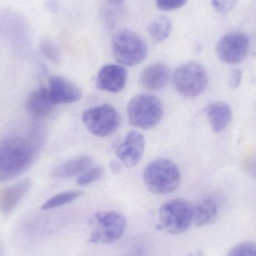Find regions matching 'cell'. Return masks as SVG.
I'll list each match as a JSON object with an SVG mask.
<instances>
[{
	"label": "cell",
	"instance_id": "obj_1",
	"mask_svg": "<svg viewBox=\"0 0 256 256\" xmlns=\"http://www.w3.org/2000/svg\"><path fill=\"white\" fill-rule=\"evenodd\" d=\"M37 147L28 138L14 136L0 142V182L22 174L34 162Z\"/></svg>",
	"mask_w": 256,
	"mask_h": 256
},
{
	"label": "cell",
	"instance_id": "obj_2",
	"mask_svg": "<svg viewBox=\"0 0 256 256\" xmlns=\"http://www.w3.org/2000/svg\"><path fill=\"white\" fill-rule=\"evenodd\" d=\"M143 180L150 192L158 195H166L178 189L182 176L178 167L172 161L156 159L144 168Z\"/></svg>",
	"mask_w": 256,
	"mask_h": 256
},
{
	"label": "cell",
	"instance_id": "obj_3",
	"mask_svg": "<svg viewBox=\"0 0 256 256\" xmlns=\"http://www.w3.org/2000/svg\"><path fill=\"white\" fill-rule=\"evenodd\" d=\"M92 244H112L118 242L126 232L127 220L124 215L116 212L94 214L88 220Z\"/></svg>",
	"mask_w": 256,
	"mask_h": 256
},
{
	"label": "cell",
	"instance_id": "obj_4",
	"mask_svg": "<svg viewBox=\"0 0 256 256\" xmlns=\"http://www.w3.org/2000/svg\"><path fill=\"white\" fill-rule=\"evenodd\" d=\"M194 204L184 200H174L161 206L156 228L171 234L186 232L194 225Z\"/></svg>",
	"mask_w": 256,
	"mask_h": 256
},
{
	"label": "cell",
	"instance_id": "obj_5",
	"mask_svg": "<svg viewBox=\"0 0 256 256\" xmlns=\"http://www.w3.org/2000/svg\"><path fill=\"white\" fill-rule=\"evenodd\" d=\"M164 112L160 100L150 94H138L128 104L130 123L140 129L150 130L156 127L162 121Z\"/></svg>",
	"mask_w": 256,
	"mask_h": 256
},
{
	"label": "cell",
	"instance_id": "obj_6",
	"mask_svg": "<svg viewBox=\"0 0 256 256\" xmlns=\"http://www.w3.org/2000/svg\"><path fill=\"white\" fill-rule=\"evenodd\" d=\"M114 58L122 66H136L147 56L148 48L144 40L130 30H120L112 39Z\"/></svg>",
	"mask_w": 256,
	"mask_h": 256
},
{
	"label": "cell",
	"instance_id": "obj_7",
	"mask_svg": "<svg viewBox=\"0 0 256 256\" xmlns=\"http://www.w3.org/2000/svg\"><path fill=\"white\" fill-rule=\"evenodd\" d=\"M173 84L184 97L196 98L206 91L208 84L207 72L196 62H189L173 74Z\"/></svg>",
	"mask_w": 256,
	"mask_h": 256
},
{
	"label": "cell",
	"instance_id": "obj_8",
	"mask_svg": "<svg viewBox=\"0 0 256 256\" xmlns=\"http://www.w3.org/2000/svg\"><path fill=\"white\" fill-rule=\"evenodd\" d=\"M82 120L86 129L98 137L112 135L121 124V117L118 111L108 104L87 110Z\"/></svg>",
	"mask_w": 256,
	"mask_h": 256
},
{
	"label": "cell",
	"instance_id": "obj_9",
	"mask_svg": "<svg viewBox=\"0 0 256 256\" xmlns=\"http://www.w3.org/2000/svg\"><path fill=\"white\" fill-rule=\"evenodd\" d=\"M249 50V38L242 32H231L222 36L216 46L218 58L228 64H238L243 61Z\"/></svg>",
	"mask_w": 256,
	"mask_h": 256
},
{
	"label": "cell",
	"instance_id": "obj_10",
	"mask_svg": "<svg viewBox=\"0 0 256 256\" xmlns=\"http://www.w3.org/2000/svg\"><path fill=\"white\" fill-rule=\"evenodd\" d=\"M144 136L136 130L128 132L124 141L118 144L116 154L126 166L134 167L141 161L144 152Z\"/></svg>",
	"mask_w": 256,
	"mask_h": 256
},
{
	"label": "cell",
	"instance_id": "obj_11",
	"mask_svg": "<svg viewBox=\"0 0 256 256\" xmlns=\"http://www.w3.org/2000/svg\"><path fill=\"white\" fill-rule=\"evenodd\" d=\"M127 78V70L122 66L108 64L99 70L96 86L99 90L108 92H120L126 86Z\"/></svg>",
	"mask_w": 256,
	"mask_h": 256
},
{
	"label": "cell",
	"instance_id": "obj_12",
	"mask_svg": "<svg viewBox=\"0 0 256 256\" xmlns=\"http://www.w3.org/2000/svg\"><path fill=\"white\" fill-rule=\"evenodd\" d=\"M48 90L56 104L75 103L82 97V92L76 84L57 75L50 78Z\"/></svg>",
	"mask_w": 256,
	"mask_h": 256
},
{
	"label": "cell",
	"instance_id": "obj_13",
	"mask_svg": "<svg viewBox=\"0 0 256 256\" xmlns=\"http://www.w3.org/2000/svg\"><path fill=\"white\" fill-rule=\"evenodd\" d=\"M56 105L49 90L40 86L30 93L26 102V109L33 116L46 118L52 114Z\"/></svg>",
	"mask_w": 256,
	"mask_h": 256
},
{
	"label": "cell",
	"instance_id": "obj_14",
	"mask_svg": "<svg viewBox=\"0 0 256 256\" xmlns=\"http://www.w3.org/2000/svg\"><path fill=\"white\" fill-rule=\"evenodd\" d=\"M171 72L168 66L164 64H150L146 67L140 74L141 85L150 91H159L168 84Z\"/></svg>",
	"mask_w": 256,
	"mask_h": 256
},
{
	"label": "cell",
	"instance_id": "obj_15",
	"mask_svg": "<svg viewBox=\"0 0 256 256\" xmlns=\"http://www.w3.org/2000/svg\"><path fill=\"white\" fill-rule=\"evenodd\" d=\"M30 178H26L6 188L0 195V210L3 214L12 213L21 200L28 194L32 186Z\"/></svg>",
	"mask_w": 256,
	"mask_h": 256
},
{
	"label": "cell",
	"instance_id": "obj_16",
	"mask_svg": "<svg viewBox=\"0 0 256 256\" xmlns=\"http://www.w3.org/2000/svg\"><path fill=\"white\" fill-rule=\"evenodd\" d=\"M94 160L91 156H78L68 160L52 170L51 176L56 178H70L82 174L91 168Z\"/></svg>",
	"mask_w": 256,
	"mask_h": 256
},
{
	"label": "cell",
	"instance_id": "obj_17",
	"mask_svg": "<svg viewBox=\"0 0 256 256\" xmlns=\"http://www.w3.org/2000/svg\"><path fill=\"white\" fill-rule=\"evenodd\" d=\"M204 111L212 130L216 134L224 130L231 122L232 112L228 104L214 102L208 105Z\"/></svg>",
	"mask_w": 256,
	"mask_h": 256
},
{
	"label": "cell",
	"instance_id": "obj_18",
	"mask_svg": "<svg viewBox=\"0 0 256 256\" xmlns=\"http://www.w3.org/2000/svg\"><path fill=\"white\" fill-rule=\"evenodd\" d=\"M218 206L212 198H206L194 206V225L198 227L210 225L216 220Z\"/></svg>",
	"mask_w": 256,
	"mask_h": 256
},
{
	"label": "cell",
	"instance_id": "obj_19",
	"mask_svg": "<svg viewBox=\"0 0 256 256\" xmlns=\"http://www.w3.org/2000/svg\"><path fill=\"white\" fill-rule=\"evenodd\" d=\"M172 28L171 20L167 16H161L148 26V31L155 42H162L170 36Z\"/></svg>",
	"mask_w": 256,
	"mask_h": 256
},
{
	"label": "cell",
	"instance_id": "obj_20",
	"mask_svg": "<svg viewBox=\"0 0 256 256\" xmlns=\"http://www.w3.org/2000/svg\"><path fill=\"white\" fill-rule=\"evenodd\" d=\"M82 192L79 190L66 191L57 194L54 196L51 197L49 200H46L42 206V210H51V209L61 207L64 204H69L72 202L76 200V198L81 196Z\"/></svg>",
	"mask_w": 256,
	"mask_h": 256
},
{
	"label": "cell",
	"instance_id": "obj_21",
	"mask_svg": "<svg viewBox=\"0 0 256 256\" xmlns=\"http://www.w3.org/2000/svg\"><path fill=\"white\" fill-rule=\"evenodd\" d=\"M104 170L100 166L92 167L82 172L78 177L76 184L79 186H87L98 182L103 177Z\"/></svg>",
	"mask_w": 256,
	"mask_h": 256
},
{
	"label": "cell",
	"instance_id": "obj_22",
	"mask_svg": "<svg viewBox=\"0 0 256 256\" xmlns=\"http://www.w3.org/2000/svg\"><path fill=\"white\" fill-rule=\"evenodd\" d=\"M40 49L45 58L51 62L58 64L61 61V55L56 45L48 39H44L40 42Z\"/></svg>",
	"mask_w": 256,
	"mask_h": 256
},
{
	"label": "cell",
	"instance_id": "obj_23",
	"mask_svg": "<svg viewBox=\"0 0 256 256\" xmlns=\"http://www.w3.org/2000/svg\"><path fill=\"white\" fill-rule=\"evenodd\" d=\"M227 256H256V243L240 242L230 250Z\"/></svg>",
	"mask_w": 256,
	"mask_h": 256
},
{
	"label": "cell",
	"instance_id": "obj_24",
	"mask_svg": "<svg viewBox=\"0 0 256 256\" xmlns=\"http://www.w3.org/2000/svg\"><path fill=\"white\" fill-rule=\"evenodd\" d=\"M109 7H106L102 12V20H103L104 24L106 28H114L117 25L118 20V6H111L108 4Z\"/></svg>",
	"mask_w": 256,
	"mask_h": 256
},
{
	"label": "cell",
	"instance_id": "obj_25",
	"mask_svg": "<svg viewBox=\"0 0 256 256\" xmlns=\"http://www.w3.org/2000/svg\"><path fill=\"white\" fill-rule=\"evenodd\" d=\"M238 0H212V6L216 12L226 14L234 9Z\"/></svg>",
	"mask_w": 256,
	"mask_h": 256
},
{
	"label": "cell",
	"instance_id": "obj_26",
	"mask_svg": "<svg viewBox=\"0 0 256 256\" xmlns=\"http://www.w3.org/2000/svg\"><path fill=\"white\" fill-rule=\"evenodd\" d=\"M188 0H156V6L160 10H177L183 7Z\"/></svg>",
	"mask_w": 256,
	"mask_h": 256
},
{
	"label": "cell",
	"instance_id": "obj_27",
	"mask_svg": "<svg viewBox=\"0 0 256 256\" xmlns=\"http://www.w3.org/2000/svg\"><path fill=\"white\" fill-rule=\"evenodd\" d=\"M242 80V72L238 69H233L230 74V85L232 90H234L238 88Z\"/></svg>",
	"mask_w": 256,
	"mask_h": 256
},
{
	"label": "cell",
	"instance_id": "obj_28",
	"mask_svg": "<svg viewBox=\"0 0 256 256\" xmlns=\"http://www.w3.org/2000/svg\"><path fill=\"white\" fill-rule=\"evenodd\" d=\"M45 6L50 12L56 13L60 8L58 0H45Z\"/></svg>",
	"mask_w": 256,
	"mask_h": 256
},
{
	"label": "cell",
	"instance_id": "obj_29",
	"mask_svg": "<svg viewBox=\"0 0 256 256\" xmlns=\"http://www.w3.org/2000/svg\"><path fill=\"white\" fill-rule=\"evenodd\" d=\"M246 170L252 177L256 178V158H250L246 164Z\"/></svg>",
	"mask_w": 256,
	"mask_h": 256
},
{
	"label": "cell",
	"instance_id": "obj_30",
	"mask_svg": "<svg viewBox=\"0 0 256 256\" xmlns=\"http://www.w3.org/2000/svg\"><path fill=\"white\" fill-rule=\"evenodd\" d=\"M110 168L114 173L118 174V173L121 172L122 167L121 162H118V161L114 160L111 162Z\"/></svg>",
	"mask_w": 256,
	"mask_h": 256
},
{
	"label": "cell",
	"instance_id": "obj_31",
	"mask_svg": "<svg viewBox=\"0 0 256 256\" xmlns=\"http://www.w3.org/2000/svg\"><path fill=\"white\" fill-rule=\"evenodd\" d=\"M105 1L108 4H111V6H120L126 0H105Z\"/></svg>",
	"mask_w": 256,
	"mask_h": 256
}]
</instances>
